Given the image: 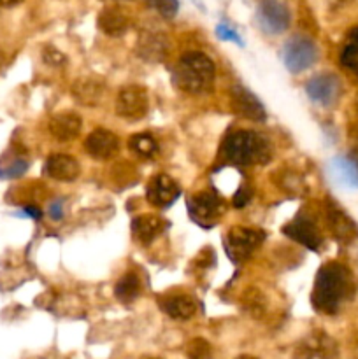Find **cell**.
<instances>
[{
	"label": "cell",
	"instance_id": "cell-1",
	"mask_svg": "<svg viewBox=\"0 0 358 359\" xmlns=\"http://www.w3.org/2000/svg\"><path fill=\"white\" fill-rule=\"evenodd\" d=\"M353 276L343 263H325L316 273L312 287V307L321 314L333 316L340 311L343 304L353 297Z\"/></svg>",
	"mask_w": 358,
	"mask_h": 359
},
{
	"label": "cell",
	"instance_id": "cell-2",
	"mask_svg": "<svg viewBox=\"0 0 358 359\" xmlns=\"http://www.w3.org/2000/svg\"><path fill=\"white\" fill-rule=\"evenodd\" d=\"M214 77H216L214 62L200 51L185 53L174 70L175 86L190 95L207 93L213 90Z\"/></svg>",
	"mask_w": 358,
	"mask_h": 359
},
{
	"label": "cell",
	"instance_id": "cell-3",
	"mask_svg": "<svg viewBox=\"0 0 358 359\" xmlns=\"http://www.w3.org/2000/svg\"><path fill=\"white\" fill-rule=\"evenodd\" d=\"M221 154L228 163L260 165L270 160V146L265 137L253 130H237L225 137Z\"/></svg>",
	"mask_w": 358,
	"mask_h": 359
},
{
	"label": "cell",
	"instance_id": "cell-4",
	"mask_svg": "<svg viewBox=\"0 0 358 359\" xmlns=\"http://www.w3.org/2000/svg\"><path fill=\"white\" fill-rule=\"evenodd\" d=\"M265 241V233L255 228L234 226L227 233L225 238V249L232 262L242 263L260 248V244Z\"/></svg>",
	"mask_w": 358,
	"mask_h": 359
},
{
	"label": "cell",
	"instance_id": "cell-5",
	"mask_svg": "<svg viewBox=\"0 0 358 359\" xmlns=\"http://www.w3.org/2000/svg\"><path fill=\"white\" fill-rule=\"evenodd\" d=\"M318 60V48L305 35H293L283 48L284 67L291 74H300L314 65Z\"/></svg>",
	"mask_w": 358,
	"mask_h": 359
},
{
	"label": "cell",
	"instance_id": "cell-6",
	"mask_svg": "<svg viewBox=\"0 0 358 359\" xmlns=\"http://www.w3.org/2000/svg\"><path fill=\"white\" fill-rule=\"evenodd\" d=\"M190 217L200 226H213L225 212V202L213 191H200L188 200Z\"/></svg>",
	"mask_w": 358,
	"mask_h": 359
},
{
	"label": "cell",
	"instance_id": "cell-7",
	"mask_svg": "<svg viewBox=\"0 0 358 359\" xmlns=\"http://www.w3.org/2000/svg\"><path fill=\"white\" fill-rule=\"evenodd\" d=\"M258 27L269 35H279L290 27V9L281 0H262L256 9Z\"/></svg>",
	"mask_w": 358,
	"mask_h": 359
},
{
	"label": "cell",
	"instance_id": "cell-8",
	"mask_svg": "<svg viewBox=\"0 0 358 359\" xmlns=\"http://www.w3.org/2000/svg\"><path fill=\"white\" fill-rule=\"evenodd\" d=\"M150 111V97L146 88L130 84L119 90L116 97V114L126 119H140Z\"/></svg>",
	"mask_w": 358,
	"mask_h": 359
},
{
	"label": "cell",
	"instance_id": "cell-9",
	"mask_svg": "<svg viewBox=\"0 0 358 359\" xmlns=\"http://www.w3.org/2000/svg\"><path fill=\"white\" fill-rule=\"evenodd\" d=\"M340 91H343V84L336 74H318V76L311 77L305 84L307 97L316 104L325 105V107L336 104L337 98L340 97Z\"/></svg>",
	"mask_w": 358,
	"mask_h": 359
},
{
	"label": "cell",
	"instance_id": "cell-10",
	"mask_svg": "<svg viewBox=\"0 0 358 359\" xmlns=\"http://www.w3.org/2000/svg\"><path fill=\"white\" fill-rule=\"evenodd\" d=\"M337 344L325 333H312L305 337L295 351V359H337Z\"/></svg>",
	"mask_w": 358,
	"mask_h": 359
},
{
	"label": "cell",
	"instance_id": "cell-11",
	"mask_svg": "<svg viewBox=\"0 0 358 359\" xmlns=\"http://www.w3.org/2000/svg\"><path fill=\"white\" fill-rule=\"evenodd\" d=\"M283 233L291 241H297L304 248L311 249V251H318L319 245H321V233H319L318 226L305 214H298L286 226H283Z\"/></svg>",
	"mask_w": 358,
	"mask_h": 359
},
{
	"label": "cell",
	"instance_id": "cell-12",
	"mask_svg": "<svg viewBox=\"0 0 358 359\" xmlns=\"http://www.w3.org/2000/svg\"><path fill=\"white\" fill-rule=\"evenodd\" d=\"M230 105L232 111L241 118L251 119V121H265L267 114L263 104L258 100V97H255V93L246 90L241 84L232 88Z\"/></svg>",
	"mask_w": 358,
	"mask_h": 359
},
{
	"label": "cell",
	"instance_id": "cell-13",
	"mask_svg": "<svg viewBox=\"0 0 358 359\" xmlns=\"http://www.w3.org/2000/svg\"><path fill=\"white\" fill-rule=\"evenodd\" d=\"M326 223H329V228L330 231H332L333 237L339 242H343V244H347V242L357 238V224H354L353 219H351L336 202H332V200L326 202Z\"/></svg>",
	"mask_w": 358,
	"mask_h": 359
},
{
	"label": "cell",
	"instance_id": "cell-14",
	"mask_svg": "<svg viewBox=\"0 0 358 359\" xmlns=\"http://www.w3.org/2000/svg\"><path fill=\"white\" fill-rule=\"evenodd\" d=\"M84 147H86L88 154L97 158V160H111V158H114L118 154L119 140L109 130L97 128L86 137Z\"/></svg>",
	"mask_w": 358,
	"mask_h": 359
},
{
	"label": "cell",
	"instance_id": "cell-15",
	"mask_svg": "<svg viewBox=\"0 0 358 359\" xmlns=\"http://www.w3.org/2000/svg\"><path fill=\"white\" fill-rule=\"evenodd\" d=\"M181 189H179L178 182L174 181L168 175L160 174L157 177L151 179V182L147 184L146 195L150 203H153L154 207H168L175 202V198L179 196Z\"/></svg>",
	"mask_w": 358,
	"mask_h": 359
},
{
	"label": "cell",
	"instance_id": "cell-16",
	"mask_svg": "<svg viewBox=\"0 0 358 359\" xmlns=\"http://www.w3.org/2000/svg\"><path fill=\"white\" fill-rule=\"evenodd\" d=\"M105 91V84L97 77H81L72 84V97L77 104L93 107L102 100Z\"/></svg>",
	"mask_w": 358,
	"mask_h": 359
},
{
	"label": "cell",
	"instance_id": "cell-17",
	"mask_svg": "<svg viewBox=\"0 0 358 359\" xmlns=\"http://www.w3.org/2000/svg\"><path fill=\"white\" fill-rule=\"evenodd\" d=\"M137 53L146 62H161L164 58H167L168 53L167 37H164L158 32H144L137 42Z\"/></svg>",
	"mask_w": 358,
	"mask_h": 359
},
{
	"label": "cell",
	"instance_id": "cell-18",
	"mask_svg": "<svg viewBox=\"0 0 358 359\" xmlns=\"http://www.w3.org/2000/svg\"><path fill=\"white\" fill-rule=\"evenodd\" d=\"M83 119L74 112H60L49 119V132L56 140H74L81 133Z\"/></svg>",
	"mask_w": 358,
	"mask_h": 359
},
{
	"label": "cell",
	"instance_id": "cell-19",
	"mask_svg": "<svg viewBox=\"0 0 358 359\" xmlns=\"http://www.w3.org/2000/svg\"><path fill=\"white\" fill-rule=\"evenodd\" d=\"M46 174L62 182H72L79 175V163L69 154H53L46 161Z\"/></svg>",
	"mask_w": 358,
	"mask_h": 359
},
{
	"label": "cell",
	"instance_id": "cell-20",
	"mask_svg": "<svg viewBox=\"0 0 358 359\" xmlns=\"http://www.w3.org/2000/svg\"><path fill=\"white\" fill-rule=\"evenodd\" d=\"M165 230V221L154 214H142L132 221V233L140 244H151Z\"/></svg>",
	"mask_w": 358,
	"mask_h": 359
},
{
	"label": "cell",
	"instance_id": "cell-21",
	"mask_svg": "<svg viewBox=\"0 0 358 359\" xmlns=\"http://www.w3.org/2000/svg\"><path fill=\"white\" fill-rule=\"evenodd\" d=\"M161 311L168 314L174 319H190L195 316L197 312V302L188 294H174V297H167L161 302Z\"/></svg>",
	"mask_w": 358,
	"mask_h": 359
},
{
	"label": "cell",
	"instance_id": "cell-22",
	"mask_svg": "<svg viewBox=\"0 0 358 359\" xmlns=\"http://www.w3.org/2000/svg\"><path fill=\"white\" fill-rule=\"evenodd\" d=\"M128 16H126L123 11L114 9H104L98 14V28L104 32L105 35H111V37H118L123 35L128 30Z\"/></svg>",
	"mask_w": 358,
	"mask_h": 359
},
{
	"label": "cell",
	"instance_id": "cell-23",
	"mask_svg": "<svg viewBox=\"0 0 358 359\" xmlns=\"http://www.w3.org/2000/svg\"><path fill=\"white\" fill-rule=\"evenodd\" d=\"M332 174L347 188H358V160L351 156H337L332 160Z\"/></svg>",
	"mask_w": 358,
	"mask_h": 359
},
{
	"label": "cell",
	"instance_id": "cell-24",
	"mask_svg": "<svg viewBox=\"0 0 358 359\" xmlns=\"http://www.w3.org/2000/svg\"><path fill=\"white\" fill-rule=\"evenodd\" d=\"M140 293V280L139 276L133 272L125 273L114 286V297L121 304H132Z\"/></svg>",
	"mask_w": 358,
	"mask_h": 359
},
{
	"label": "cell",
	"instance_id": "cell-25",
	"mask_svg": "<svg viewBox=\"0 0 358 359\" xmlns=\"http://www.w3.org/2000/svg\"><path fill=\"white\" fill-rule=\"evenodd\" d=\"M340 65L344 69L351 70L358 76V27L347 34L346 42H344L343 49H340Z\"/></svg>",
	"mask_w": 358,
	"mask_h": 359
},
{
	"label": "cell",
	"instance_id": "cell-26",
	"mask_svg": "<svg viewBox=\"0 0 358 359\" xmlns=\"http://www.w3.org/2000/svg\"><path fill=\"white\" fill-rule=\"evenodd\" d=\"M128 149L140 158H153L158 153V142L150 133H135L130 137Z\"/></svg>",
	"mask_w": 358,
	"mask_h": 359
},
{
	"label": "cell",
	"instance_id": "cell-27",
	"mask_svg": "<svg viewBox=\"0 0 358 359\" xmlns=\"http://www.w3.org/2000/svg\"><path fill=\"white\" fill-rule=\"evenodd\" d=\"M188 359H213V347L207 340L193 339L186 347Z\"/></svg>",
	"mask_w": 358,
	"mask_h": 359
},
{
	"label": "cell",
	"instance_id": "cell-28",
	"mask_svg": "<svg viewBox=\"0 0 358 359\" xmlns=\"http://www.w3.org/2000/svg\"><path fill=\"white\" fill-rule=\"evenodd\" d=\"M153 9H157L165 20H172L179 11V0H147Z\"/></svg>",
	"mask_w": 358,
	"mask_h": 359
},
{
	"label": "cell",
	"instance_id": "cell-29",
	"mask_svg": "<svg viewBox=\"0 0 358 359\" xmlns=\"http://www.w3.org/2000/svg\"><path fill=\"white\" fill-rule=\"evenodd\" d=\"M27 170H28V161L14 160L11 165L0 168V179H18L21 177Z\"/></svg>",
	"mask_w": 358,
	"mask_h": 359
},
{
	"label": "cell",
	"instance_id": "cell-30",
	"mask_svg": "<svg viewBox=\"0 0 358 359\" xmlns=\"http://www.w3.org/2000/svg\"><path fill=\"white\" fill-rule=\"evenodd\" d=\"M216 35L221 39V41H230V42H237L239 46H244V42H242L241 35L237 34V32L234 30V28H230L228 25L225 23H220L216 27Z\"/></svg>",
	"mask_w": 358,
	"mask_h": 359
},
{
	"label": "cell",
	"instance_id": "cell-31",
	"mask_svg": "<svg viewBox=\"0 0 358 359\" xmlns=\"http://www.w3.org/2000/svg\"><path fill=\"white\" fill-rule=\"evenodd\" d=\"M42 60L51 67H60L65 63V56H63L58 49L53 48V46L44 48V51H42Z\"/></svg>",
	"mask_w": 358,
	"mask_h": 359
},
{
	"label": "cell",
	"instance_id": "cell-32",
	"mask_svg": "<svg viewBox=\"0 0 358 359\" xmlns=\"http://www.w3.org/2000/svg\"><path fill=\"white\" fill-rule=\"evenodd\" d=\"M251 188L249 186H241V188L235 191L234 195V207L235 209H242V207H246L249 203V200H251Z\"/></svg>",
	"mask_w": 358,
	"mask_h": 359
},
{
	"label": "cell",
	"instance_id": "cell-33",
	"mask_svg": "<svg viewBox=\"0 0 358 359\" xmlns=\"http://www.w3.org/2000/svg\"><path fill=\"white\" fill-rule=\"evenodd\" d=\"M49 216H51V219H62L63 216L62 200H55V202L49 205Z\"/></svg>",
	"mask_w": 358,
	"mask_h": 359
},
{
	"label": "cell",
	"instance_id": "cell-34",
	"mask_svg": "<svg viewBox=\"0 0 358 359\" xmlns=\"http://www.w3.org/2000/svg\"><path fill=\"white\" fill-rule=\"evenodd\" d=\"M23 216L32 217V219H41L42 210L35 205H25L23 207Z\"/></svg>",
	"mask_w": 358,
	"mask_h": 359
},
{
	"label": "cell",
	"instance_id": "cell-35",
	"mask_svg": "<svg viewBox=\"0 0 358 359\" xmlns=\"http://www.w3.org/2000/svg\"><path fill=\"white\" fill-rule=\"evenodd\" d=\"M21 2H23V0H0V7H14Z\"/></svg>",
	"mask_w": 358,
	"mask_h": 359
},
{
	"label": "cell",
	"instance_id": "cell-36",
	"mask_svg": "<svg viewBox=\"0 0 358 359\" xmlns=\"http://www.w3.org/2000/svg\"><path fill=\"white\" fill-rule=\"evenodd\" d=\"M235 359H258V358L251 356V354H241V356H237Z\"/></svg>",
	"mask_w": 358,
	"mask_h": 359
},
{
	"label": "cell",
	"instance_id": "cell-37",
	"mask_svg": "<svg viewBox=\"0 0 358 359\" xmlns=\"http://www.w3.org/2000/svg\"><path fill=\"white\" fill-rule=\"evenodd\" d=\"M197 2V7H199V9H202L204 11V6H202V0H195Z\"/></svg>",
	"mask_w": 358,
	"mask_h": 359
},
{
	"label": "cell",
	"instance_id": "cell-38",
	"mask_svg": "<svg viewBox=\"0 0 358 359\" xmlns=\"http://www.w3.org/2000/svg\"><path fill=\"white\" fill-rule=\"evenodd\" d=\"M2 65H4V55L0 53V67H2Z\"/></svg>",
	"mask_w": 358,
	"mask_h": 359
}]
</instances>
